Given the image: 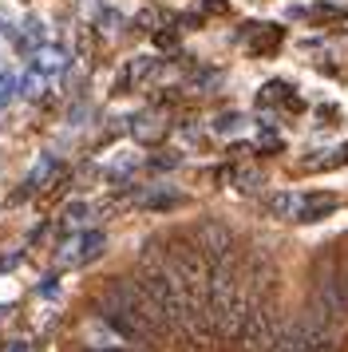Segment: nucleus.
Here are the masks:
<instances>
[{
    "label": "nucleus",
    "instance_id": "nucleus-1",
    "mask_svg": "<svg viewBox=\"0 0 348 352\" xmlns=\"http://www.w3.org/2000/svg\"><path fill=\"white\" fill-rule=\"evenodd\" d=\"M103 301L115 305V309H123V313H131V317L139 320V324H142V329H146L151 336H162L166 329H171L166 313H162L155 297H151V293L139 285V277H135V281H131V277H115Z\"/></svg>",
    "mask_w": 348,
    "mask_h": 352
},
{
    "label": "nucleus",
    "instance_id": "nucleus-2",
    "mask_svg": "<svg viewBox=\"0 0 348 352\" xmlns=\"http://www.w3.org/2000/svg\"><path fill=\"white\" fill-rule=\"evenodd\" d=\"M313 305L332 320L345 324L348 320V265L336 257H325L313 273Z\"/></svg>",
    "mask_w": 348,
    "mask_h": 352
},
{
    "label": "nucleus",
    "instance_id": "nucleus-3",
    "mask_svg": "<svg viewBox=\"0 0 348 352\" xmlns=\"http://www.w3.org/2000/svg\"><path fill=\"white\" fill-rule=\"evenodd\" d=\"M281 329H285L281 313H277L269 301H257V305H250V309H246V320H241L237 336H241L246 352H277Z\"/></svg>",
    "mask_w": 348,
    "mask_h": 352
},
{
    "label": "nucleus",
    "instance_id": "nucleus-4",
    "mask_svg": "<svg viewBox=\"0 0 348 352\" xmlns=\"http://www.w3.org/2000/svg\"><path fill=\"white\" fill-rule=\"evenodd\" d=\"M190 238L198 241V250L206 254V261H210V265H214V261H221V257L234 254V230H230V226H221V222H214V218L198 222Z\"/></svg>",
    "mask_w": 348,
    "mask_h": 352
},
{
    "label": "nucleus",
    "instance_id": "nucleus-5",
    "mask_svg": "<svg viewBox=\"0 0 348 352\" xmlns=\"http://www.w3.org/2000/svg\"><path fill=\"white\" fill-rule=\"evenodd\" d=\"M340 206V198L336 194H305V198H297V222H320V218H329L332 210Z\"/></svg>",
    "mask_w": 348,
    "mask_h": 352
},
{
    "label": "nucleus",
    "instance_id": "nucleus-6",
    "mask_svg": "<svg viewBox=\"0 0 348 352\" xmlns=\"http://www.w3.org/2000/svg\"><path fill=\"white\" fill-rule=\"evenodd\" d=\"M103 245H107V238H103L99 230H87V234L76 241V254H67L63 261H76V265H83V261H95V257L103 254Z\"/></svg>",
    "mask_w": 348,
    "mask_h": 352
},
{
    "label": "nucleus",
    "instance_id": "nucleus-7",
    "mask_svg": "<svg viewBox=\"0 0 348 352\" xmlns=\"http://www.w3.org/2000/svg\"><path fill=\"white\" fill-rule=\"evenodd\" d=\"M265 206H269V214H277V218H293V214H297V194H273Z\"/></svg>",
    "mask_w": 348,
    "mask_h": 352
},
{
    "label": "nucleus",
    "instance_id": "nucleus-8",
    "mask_svg": "<svg viewBox=\"0 0 348 352\" xmlns=\"http://www.w3.org/2000/svg\"><path fill=\"white\" fill-rule=\"evenodd\" d=\"M261 28H265V36H257V40H253V52H257V56H265V52H273L277 48V44H281V28H277V24H261Z\"/></svg>",
    "mask_w": 348,
    "mask_h": 352
},
{
    "label": "nucleus",
    "instance_id": "nucleus-9",
    "mask_svg": "<svg viewBox=\"0 0 348 352\" xmlns=\"http://www.w3.org/2000/svg\"><path fill=\"white\" fill-rule=\"evenodd\" d=\"M285 83H265V91H261V103H273V99H285Z\"/></svg>",
    "mask_w": 348,
    "mask_h": 352
},
{
    "label": "nucleus",
    "instance_id": "nucleus-10",
    "mask_svg": "<svg viewBox=\"0 0 348 352\" xmlns=\"http://www.w3.org/2000/svg\"><path fill=\"white\" fill-rule=\"evenodd\" d=\"M202 8H206V12H214V16L230 12V4H226V0H202Z\"/></svg>",
    "mask_w": 348,
    "mask_h": 352
},
{
    "label": "nucleus",
    "instance_id": "nucleus-11",
    "mask_svg": "<svg viewBox=\"0 0 348 352\" xmlns=\"http://www.w3.org/2000/svg\"><path fill=\"white\" fill-rule=\"evenodd\" d=\"M12 91H16V80H12V76H0V103L12 96Z\"/></svg>",
    "mask_w": 348,
    "mask_h": 352
},
{
    "label": "nucleus",
    "instance_id": "nucleus-12",
    "mask_svg": "<svg viewBox=\"0 0 348 352\" xmlns=\"http://www.w3.org/2000/svg\"><path fill=\"white\" fill-rule=\"evenodd\" d=\"M174 44V32H158V48H171Z\"/></svg>",
    "mask_w": 348,
    "mask_h": 352
},
{
    "label": "nucleus",
    "instance_id": "nucleus-13",
    "mask_svg": "<svg viewBox=\"0 0 348 352\" xmlns=\"http://www.w3.org/2000/svg\"><path fill=\"white\" fill-rule=\"evenodd\" d=\"M8 352H28V344H12V349H8Z\"/></svg>",
    "mask_w": 348,
    "mask_h": 352
},
{
    "label": "nucleus",
    "instance_id": "nucleus-14",
    "mask_svg": "<svg viewBox=\"0 0 348 352\" xmlns=\"http://www.w3.org/2000/svg\"><path fill=\"white\" fill-rule=\"evenodd\" d=\"M91 352H99V349H91ZM111 352H123V349H111Z\"/></svg>",
    "mask_w": 348,
    "mask_h": 352
},
{
    "label": "nucleus",
    "instance_id": "nucleus-15",
    "mask_svg": "<svg viewBox=\"0 0 348 352\" xmlns=\"http://www.w3.org/2000/svg\"><path fill=\"white\" fill-rule=\"evenodd\" d=\"M0 317H4V309H0Z\"/></svg>",
    "mask_w": 348,
    "mask_h": 352
}]
</instances>
